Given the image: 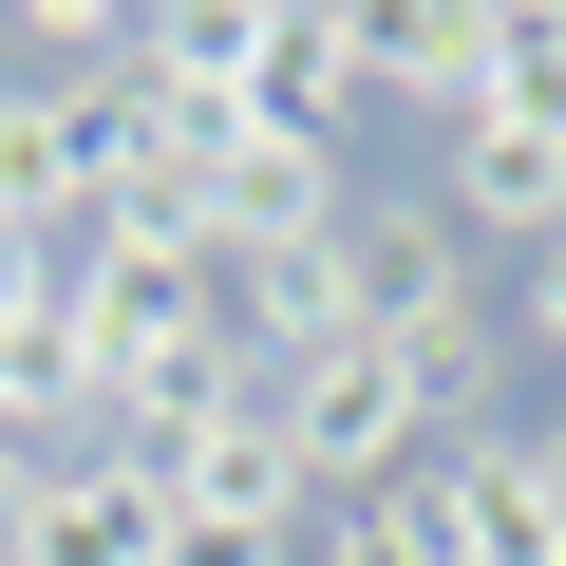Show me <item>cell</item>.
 I'll return each instance as SVG.
<instances>
[{
    "mask_svg": "<svg viewBox=\"0 0 566 566\" xmlns=\"http://www.w3.org/2000/svg\"><path fill=\"white\" fill-rule=\"evenodd\" d=\"M264 416H283V453H303V491H322V510H359V491H416V472H434V416H416L397 340H340V359H303V378H264Z\"/></svg>",
    "mask_w": 566,
    "mask_h": 566,
    "instance_id": "1",
    "label": "cell"
},
{
    "mask_svg": "<svg viewBox=\"0 0 566 566\" xmlns=\"http://www.w3.org/2000/svg\"><path fill=\"white\" fill-rule=\"evenodd\" d=\"M472 245H566V76H510L491 114H453V189Z\"/></svg>",
    "mask_w": 566,
    "mask_h": 566,
    "instance_id": "2",
    "label": "cell"
},
{
    "mask_svg": "<svg viewBox=\"0 0 566 566\" xmlns=\"http://www.w3.org/2000/svg\"><path fill=\"white\" fill-rule=\"evenodd\" d=\"M151 491H170V528H227V547H303L322 528V491H303V453H283L264 397L208 416V434H151Z\"/></svg>",
    "mask_w": 566,
    "mask_h": 566,
    "instance_id": "3",
    "label": "cell"
},
{
    "mask_svg": "<svg viewBox=\"0 0 566 566\" xmlns=\"http://www.w3.org/2000/svg\"><path fill=\"white\" fill-rule=\"evenodd\" d=\"M20 566H170L151 453H57V434H39V472H20Z\"/></svg>",
    "mask_w": 566,
    "mask_h": 566,
    "instance_id": "4",
    "label": "cell"
},
{
    "mask_svg": "<svg viewBox=\"0 0 566 566\" xmlns=\"http://www.w3.org/2000/svg\"><path fill=\"white\" fill-rule=\"evenodd\" d=\"M340 227H359V208H340V151H322V133H264V114H245V133L208 151V264H227V245H340Z\"/></svg>",
    "mask_w": 566,
    "mask_h": 566,
    "instance_id": "5",
    "label": "cell"
},
{
    "mask_svg": "<svg viewBox=\"0 0 566 566\" xmlns=\"http://www.w3.org/2000/svg\"><path fill=\"white\" fill-rule=\"evenodd\" d=\"M264 133H359L378 114V20H359V0H264V95H245Z\"/></svg>",
    "mask_w": 566,
    "mask_h": 566,
    "instance_id": "6",
    "label": "cell"
},
{
    "mask_svg": "<svg viewBox=\"0 0 566 566\" xmlns=\"http://www.w3.org/2000/svg\"><path fill=\"white\" fill-rule=\"evenodd\" d=\"M416 491H434V547H453V566H566V510H547L528 434H453Z\"/></svg>",
    "mask_w": 566,
    "mask_h": 566,
    "instance_id": "7",
    "label": "cell"
},
{
    "mask_svg": "<svg viewBox=\"0 0 566 566\" xmlns=\"http://www.w3.org/2000/svg\"><path fill=\"white\" fill-rule=\"evenodd\" d=\"M340 245H359V340H434V322H472V227H453V208H359Z\"/></svg>",
    "mask_w": 566,
    "mask_h": 566,
    "instance_id": "8",
    "label": "cell"
},
{
    "mask_svg": "<svg viewBox=\"0 0 566 566\" xmlns=\"http://www.w3.org/2000/svg\"><path fill=\"white\" fill-rule=\"evenodd\" d=\"M378 95L491 114V95H510V0H397V20H378Z\"/></svg>",
    "mask_w": 566,
    "mask_h": 566,
    "instance_id": "9",
    "label": "cell"
},
{
    "mask_svg": "<svg viewBox=\"0 0 566 566\" xmlns=\"http://www.w3.org/2000/svg\"><path fill=\"white\" fill-rule=\"evenodd\" d=\"M133 76L189 95V114H245L264 95V0H151V20H133Z\"/></svg>",
    "mask_w": 566,
    "mask_h": 566,
    "instance_id": "10",
    "label": "cell"
},
{
    "mask_svg": "<svg viewBox=\"0 0 566 566\" xmlns=\"http://www.w3.org/2000/svg\"><path fill=\"white\" fill-rule=\"evenodd\" d=\"M303 566H453V547H434V491H359L303 528Z\"/></svg>",
    "mask_w": 566,
    "mask_h": 566,
    "instance_id": "11",
    "label": "cell"
},
{
    "mask_svg": "<svg viewBox=\"0 0 566 566\" xmlns=\"http://www.w3.org/2000/svg\"><path fill=\"white\" fill-rule=\"evenodd\" d=\"M0 322H76V245L57 227H0Z\"/></svg>",
    "mask_w": 566,
    "mask_h": 566,
    "instance_id": "12",
    "label": "cell"
},
{
    "mask_svg": "<svg viewBox=\"0 0 566 566\" xmlns=\"http://www.w3.org/2000/svg\"><path fill=\"white\" fill-rule=\"evenodd\" d=\"M510 340H528V359L566 378V245H528V283H510Z\"/></svg>",
    "mask_w": 566,
    "mask_h": 566,
    "instance_id": "13",
    "label": "cell"
},
{
    "mask_svg": "<svg viewBox=\"0 0 566 566\" xmlns=\"http://www.w3.org/2000/svg\"><path fill=\"white\" fill-rule=\"evenodd\" d=\"M170 566H303V547H227V528H170Z\"/></svg>",
    "mask_w": 566,
    "mask_h": 566,
    "instance_id": "14",
    "label": "cell"
},
{
    "mask_svg": "<svg viewBox=\"0 0 566 566\" xmlns=\"http://www.w3.org/2000/svg\"><path fill=\"white\" fill-rule=\"evenodd\" d=\"M20 472H39V453H0V566H20Z\"/></svg>",
    "mask_w": 566,
    "mask_h": 566,
    "instance_id": "15",
    "label": "cell"
},
{
    "mask_svg": "<svg viewBox=\"0 0 566 566\" xmlns=\"http://www.w3.org/2000/svg\"><path fill=\"white\" fill-rule=\"evenodd\" d=\"M528 472H547V510H566V416H547V434H528Z\"/></svg>",
    "mask_w": 566,
    "mask_h": 566,
    "instance_id": "16",
    "label": "cell"
}]
</instances>
